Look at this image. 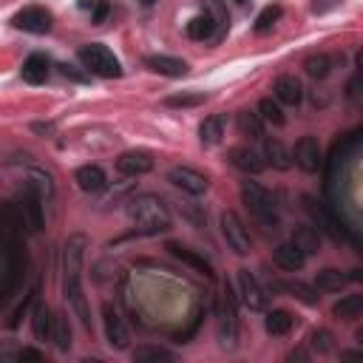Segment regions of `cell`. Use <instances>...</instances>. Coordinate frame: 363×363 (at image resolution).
Instances as JSON below:
<instances>
[{
  "instance_id": "obj_1",
  "label": "cell",
  "mask_w": 363,
  "mask_h": 363,
  "mask_svg": "<svg viewBox=\"0 0 363 363\" xmlns=\"http://www.w3.org/2000/svg\"><path fill=\"white\" fill-rule=\"evenodd\" d=\"M82 247H85V235H71L65 241V261H62V289H65V298L71 303V309L77 312V318L91 326V312L85 306V295H82V286H79V269H82Z\"/></svg>"
},
{
  "instance_id": "obj_2",
  "label": "cell",
  "mask_w": 363,
  "mask_h": 363,
  "mask_svg": "<svg viewBox=\"0 0 363 363\" xmlns=\"http://www.w3.org/2000/svg\"><path fill=\"white\" fill-rule=\"evenodd\" d=\"M128 218L139 235H159V233L170 230V213H167L164 201L150 193H142L128 201Z\"/></svg>"
},
{
  "instance_id": "obj_3",
  "label": "cell",
  "mask_w": 363,
  "mask_h": 363,
  "mask_svg": "<svg viewBox=\"0 0 363 363\" xmlns=\"http://www.w3.org/2000/svg\"><path fill=\"white\" fill-rule=\"evenodd\" d=\"M79 62L88 68V74H94V77H105V79H116V77H122V62H119V57L108 48V45H102V43H88V45H82L79 48Z\"/></svg>"
},
{
  "instance_id": "obj_4",
  "label": "cell",
  "mask_w": 363,
  "mask_h": 363,
  "mask_svg": "<svg viewBox=\"0 0 363 363\" xmlns=\"http://www.w3.org/2000/svg\"><path fill=\"white\" fill-rule=\"evenodd\" d=\"M241 199L247 204V210L269 230L278 227V218H275V201L269 196V190H264L258 182H241Z\"/></svg>"
},
{
  "instance_id": "obj_5",
  "label": "cell",
  "mask_w": 363,
  "mask_h": 363,
  "mask_svg": "<svg viewBox=\"0 0 363 363\" xmlns=\"http://www.w3.org/2000/svg\"><path fill=\"white\" fill-rule=\"evenodd\" d=\"M43 193H40V187L34 184V182H26V187H23V193H20V204H17V213H20V218H23V224L31 230V233H37V230H43Z\"/></svg>"
},
{
  "instance_id": "obj_6",
  "label": "cell",
  "mask_w": 363,
  "mask_h": 363,
  "mask_svg": "<svg viewBox=\"0 0 363 363\" xmlns=\"http://www.w3.org/2000/svg\"><path fill=\"white\" fill-rule=\"evenodd\" d=\"M221 235H224L227 247H230L235 255H247V252L252 250L250 230H247V224L238 218V213H233V210L221 213Z\"/></svg>"
},
{
  "instance_id": "obj_7",
  "label": "cell",
  "mask_w": 363,
  "mask_h": 363,
  "mask_svg": "<svg viewBox=\"0 0 363 363\" xmlns=\"http://www.w3.org/2000/svg\"><path fill=\"white\" fill-rule=\"evenodd\" d=\"M303 207H306V213L318 221V230H323L332 241H346V238H349L346 227L340 224V218H337L326 204H320V201L312 199V196H303Z\"/></svg>"
},
{
  "instance_id": "obj_8",
  "label": "cell",
  "mask_w": 363,
  "mask_h": 363,
  "mask_svg": "<svg viewBox=\"0 0 363 363\" xmlns=\"http://www.w3.org/2000/svg\"><path fill=\"white\" fill-rule=\"evenodd\" d=\"M238 323H235V298L230 292V284L224 286V295L218 298V340L224 349H235Z\"/></svg>"
},
{
  "instance_id": "obj_9",
  "label": "cell",
  "mask_w": 363,
  "mask_h": 363,
  "mask_svg": "<svg viewBox=\"0 0 363 363\" xmlns=\"http://www.w3.org/2000/svg\"><path fill=\"white\" fill-rule=\"evenodd\" d=\"M51 11L43 9V6H26L20 9L14 17H11V26L20 28V31H28V34H45L51 31Z\"/></svg>"
},
{
  "instance_id": "obj_10",
  "label": "cell",
  "mask_w": 363,
  "mask_h": 363,
  "mask_svg": "<svg viewBox=\"0 0 363 363\" xmlns=\"http://www.w3.org/2000/svg\"><path fill=\"white\" fill-rule=\"evenodd\" d=\"M167 182H170L173 187H179L182 193H190V196H201V193L210 187L207 176L199 173V170H193V167H173V170L167 173Z\"/></svg>"
},
{
  "instance_id": "obj_11",
  "label": "cell",
  "mask_w": 363,
  "mask_h": 363,
  "mask_svg": "<svg viewBox=\"0 0 363 363\" xmlns=\"http://www.w3.org/2000/svg\"><path fill=\"white\" fill-rule=\"evenodd\" d=\"M238 289H241V301H244L247 309L261 312L267 306V292H264V286L258 284V278L250 269H238Z\"/></svg>"
},
{
  "instance_id": "obj_12",
  "label": "cell",
  "mask_w": 363,
  "mask_h": 363,
  "mask_svg": "<svg viewBox=\"0 0 363 363\" xmlns=\"http://www.w3.org/2000/svg\"><path fill=\"white\" fill-rule=\"evenodd\" d=\"M292 159H295V164L303 170V173H315L318 167H320V145H318V139L315 136H301L298 142H295V150H292Z\"/></svg>"
},
{
  "instance_id": "obj_13",
  "label": "cell",
  "mask_w": 363,
  "mask_h": 363,
  "mask_svg": "<svg viewBox=\"0 0 363 363\" xmlns=\"http://www.w3.org/2000/svg\"><path fill=\"white\" fill-rule=\"evenodd\" d=\"M116 170L122 176H145L153 170V153L147 150H125L116 159Z\"/></svg>"
},
{
  "instance_id": "obj_14",
  "label": "cell",
  "mask_w": 363,
  "mask_h": 363,
  "mask_svg": "<svg viewBox=\"0 0 363 363\" xmlns=\"http://www.w3.org/2000/svg\"><path fill=\"white\" fill-rule=\"evenodd\" d=\"M102 323H105V337H108V343L113 346V349H128V329H125V323H122V318L105 303L102 306Z\"/></svg>"
},
{
  "instance_id": "obj_15",
  "label": "cell",
  "mask_w": 363,
  "mask_h": 363,
  "mask_svg": "<svg viewBox=\"0 0 363 363\" xmlns=\"http://www.w3.org/2000/svg\"><path fill=\"white\" fill-rule=\"evenodd\" d=\"M187 37L190 40H199V43H207V40H221L224 34H221V28H218V23L204 11V14H196L190 23H187Z\"/></svg>"
},
{
  "instance_id": "obj_16",
  "label": "cell",
  "mask_w": 363,
  "mask_h": 363,
  "mask_svg": "<svg viewBox=\"0 0 363 363\" xmlns=\"http://www.w3.org/2000/svg\"><path fill=\"white\" fill-rule=\"evenodd\" d=\"M230 162H233L238 170H244V173H261V170L267 167L264 153H258V150L250 147V145L233 147V150H230Z\"/></svg>"
},
{
  "instance_id": "obj_17",
  "label": "cell",
  "mask_w": 363,
  "mask_h": 363,
  "mask_svg": "<svg viewBox=\"0 0 363 363\" xmlns=\"http://www.w3.org/2000/svg\"><path fill=\"white\" fill-rule=\"evenodd\" d=\"M272 94H275V102H281V105H301V99H303L301 82L289 74H284L272 82Z\"/></svg>"
},
{
  "instance_id": "obj_18",
  "label": "cell",
  "mask_w": 363,
  "mask_h": 363,
  "mask_svg": "<svg viewBox=\"0 0 363 363\" xmlns=\"http://www.w3.org/2000/svg\"><path fill=\"white\" fill-rule=\"evenodd\" d=\"M74 182H77L85 193H102V190L108 187V176H105V170L96 167V164H82V167H77Z\"/></svg>"
},
{
  "instance_id": "obj_19",
  "label": "cell",
  "mask_w": 363,
  "mask_h": 363,
  "mask_svg": "<svg viewBox=\"0 0 363 363\" xmlns=\"http://www.w3.org/2000/svg\"><path fill=\"white\" fill-rule=\"evenodd\" d=\"M145 65L162 77H184L187 74V62L179 57H167V54H150V57H145Z\"/></svg>"
},
{
  "instance_id": "obj_20",
  "label": "cell",
  "mask_w": 363,
  "mask_h": 363,
  "mask_svg": "<svg viewBox=\"0 0 363 363\" xmlns=\"http://www.w3.org/2000/svg\"><path fill=\"white\" fill-rule=\"evenodd\" d=\"M48 71H51V62L45 54H31L23 60V68H20V77L28 82V85H40L48 79Z\"/></svg>"
},
{
  "instance_id": "obj_21",
  "label": "cell",
  "mask_w": 363,
  "mask_h": 363,
  "mask_svg": "<svg viewBox=\"0 0 363 363\" xmlns=\"http://www.w3.org/2000/svg\"><path fill=\"white\" fill-rule=\"evenodd\" d=\"M292 244L303 255H315L320 250V230L318 227H309V224H301V227L292 230Z\"/></svg>"
},
{
  "instance_id": "obj_22",
  "label": "cell",
  "mask_w": 363,
  "mask_h": 363,
  "mask_svg": "<svg viewBox=\"0 0 363 363\" xmlns=\"http://www.w3.org/2000/svg\"><path fill=\"white\" fill-rule=\"evenodd\" d=\"M272 258H275V264H278L281 269H289V272L301 269L303 261H306V255H303L292 241H289V244H278V247L272 250Z\"/></svg>"
},
{
  "instance_id": "obj_23",
  "label": "cell",
  "mask_w": 363,
  "mask_h": 363,
  "mask_svg": "<svg viewBox=\"0 0 363 363\" xmlns=\"http://www.w3.org/2000/svg\"><path fill=\"white\" fill-rule=\"evenodd\" d=\"M360 278V272L354 269L352 275H343L340 269H320L318 275H315V284H318V289H326V292H340V286H346L349 281H357Z\"/></svg>"
},
{
  "instance_id": "obj_24",
  "label": "cell",
  "mask_w": 363,
  "mask_h": 363,
  "mask_svg": "<svg viewBox=\"0 0 363 363\" xmlns=\"http://www.w3.org/2000/svg\"><path fill=\"white\" fill-rule=\"evenodd\" d=\"M221 136H224V116H221V113L204 116V122L199 125V139H201V145H216V142H221Z\"/></svg>"
},
{
  "instance_id": "obj_25",
  "label": "cell",
  "mask_w": 363,
  "mask_h": 363,
  "mask_svg": "<svg viewBox=\"0 0 363 363\" xmlns=\"http://www.w3.org/2000/svg\"><path fill=\"white\" fill-rule=\"evenodd\" d=\"M264 159H267L272 167H278V170H286V167L292 164V153H289L278 139H267V142H264Z\"/></svg>"
},
{
  "instance_id": "obj_26",
  "label": "cell",
  "mask_w": 363,
  "mask_h": 363,
  "mask_svg": "<svg viewBox=\"0 0 363 363\" xmlns=\"http://www.w3.org/2000/svg\"><path fill=\"white\" fill-rule=\"evenodd\" d=\"M292 323H295V318H292L286 309H272V312H267V318H264L267 332H269V335H275V337L286 335V332L292 329Z\"/></svg>"
},
{
  "instance_id": "obj_27",
  "label": "cell",
  "mask_w": 363,
  "mask_h": 363,
  "mask_svg": "<svg viewBox=\"0 0 363 363\" xmlns=\"http://www.w3.org/2000/svg\"><path fill=\"white\" fill-rule=\"evenodd\" d=\"M275 289L289 292L292 298H298V301H301V303H306V306H315V303H318V292H315L312 286L301 284V281H278V284H275Z\"/></svg>"
},
{
  "instance_id": "obj_28",
  "label": "cell",
  "mask_w": 363,
  "mask_h": 363,
  "mask_svg": "<svg viewBox=\"0 0 363 363\" xmlns=\"http://www.w3.org/2000/svg\"><path fill=\"white\" fill-rule=\"evenodd\" d=\"M51 312H48V306L45 303H34V312H31V326H34V335H37V340H48L51 337Z\"/></svg>"
},
{
  "instance_id": "obj_29",
  "label": "cell",
  "mask_w": 363,
  "mask_h": 363,
  "mask_svg": "<svg viewBox=\"0 0 363 363\" xmlns=\"http://www.w3.org/2000/svg\"><path fill=\"white\" fill-rule=\"evenodd\" d=\"M48 340H54V346L60 352H68L71 349V326H68V318L65 315H54L51 318V337Z\"/></svg>"
},
{
  "instance_id": "obj_30",
  "label": "cell",
  "mask_w": 363,
  "mask_h": 363,
  "mask_svg": "<svg viewBox=\"0 0 363 363\" xmlns=\"http://www.w3.org/2000/svg\"><path fill=\"white\" fill-rule=\"evenodd\" d=\"M167 250H170V252H173L176 258H182L184 264H190V267H196L199 272H204V275H213V267H210V264H207V261H204L201 255H196V252H193L190 247H182V244H176V241H170V244H167Z\"/></svg>"
},
{
  "instance_id": "obj_31",
  "label": "cell",
  "mask_w": 363,
  "mask_h": 363,
  "mask_svg": "<svg viewBox=\"0 0 363 363\" xmlns=\"http://www.w3.org/2000/svg\"><path fill=\"white\" fill-rule=\"evenodd\" d=\"M332 312H335V318H340V320H354V318H360V312H363V298H360V295H346V298H340V301L332 306Z\"/></svg>"
},
{
  "instance_id": "obj_32",
  "label": "cell",
  "mask_w": 363,
  "mask_h": 363,
  "mask_svg": "<svg viewBox=\"0 0 363 363\" xmlns=\"http://www.w3.org/2000/svg\"><path fill=\"white\" fill-rule=\"evenodd\" d=\"M258 116H261V122H269L275 128H281L286 122V116L281 111V102H275V99H261L258 102Z\"/></svg>"
},
{
  "instance_id": "obj_33",
  "label": "cell",
  "mask_w": 363,
  "mask_h": 363,
  "mask_svg": "<svg viewBox=\"0 0 363 363\" xmlns=\"http://www.w3.org/2000/svg\"><path fill=\"white\" fill-rule=\"evenodd\" d=\"M238 130L244 133V136H264V122H261V116L258 113H252V111H241L238 113Z\"/></svg>"
},
{
  "instance_id": "obj_34",
  "label": "cell",
  "mask_w": 363,
  "mask_h": 363,
  "mask_svg": "<svg viewBox=\"0 0 363 363\" xmlns=\"http://www.w3.org/2000/svg\"><path fill=\"white\" fill-rule=\"evenodd\" d=\"M130 357L136 363H150V360H173V352L162 349V346H136L130 352Z\"/></svg>"
},
{
  "instance_id": "obj_35",
  "label": "cell",
  "mask_w": 363,
  "mask_h": 363,
  "mask_svg": "<svg viewBox=\"0 0 363 363\" xmlns=\"http://www.w3.org/2000/svg\"><path fill=\"white\" fill-rule=\"evenodd\" d=\"M281 6L275 3V6H267V9H261V14L255 17V31L258 34H267V31H272V26L281 20Z\"/></svg>"
},
{
  "instance_id": "obj_36",
  "label": "cell",
  "mask_w": 363,
  "mask_h": 363,
  "mask_svg": "<svg viewBox=\"0 0 363 363\" xmlns=\"http://www.w3.org/2000/svg\"><path fill=\"white\" fill-rule=\"evenodd\" d=\"M204 99H207V96H204L201 91H182V94L167 96L164 105H170V108H196V105H201Z\"/></svg>"
},
{
  "instance_id": "obj_37",
  "label": "cell",
  "mask_w": 363,
  "mask_h": 363,
  "mask_svg": "<svg viewBox=\"0 0 363 363\" xmlns=\"http://www.w3.org/2000/svg\"><path fill=\"white\" fill-rule=\"evenodd\" d=\"M303 68H306V74H309V77L323 79V77H329V71H332V57H326V54L309 57V60L303 62Z\"/></svg>"
},
{
  "instance_id": "obj_38",
  "label": "cell",
  "mask_w": 363,
  "mask_h": 363,
  "mask_svg": "<svg viewBox=\"0 0 363 363\" xmlns=\"http://www.w3.org/2000/svg\"><path fill=\"white\" fill-rule=\"evenodd\" d=\"M201 6H204V9H207V14L218 23L221 34H227V28H230V14H227V9L221 6V0H201Z\"/></svg>"
},
{
  "instance_id": "obj_39",
  "label": "cell",
  "mask_w": 363,
  "mask_h": 363,
  "mask_svg": "<svg viewBox=\"0 0 363 363\" xmlns=\"http://www.w3.org/2000/svg\"><path fill=\"white\" fill-rule=\"evenodd\" d=\"M309 343H312V349H318L320 354H326V352L335 349V337H332V332H326V329L312 332V335H309Z\"/></svg>"
},
{
  "instance_id": "obj_40",
  "label": "cell",
  "mask_w": 363,
  "mask_h": 363,
  "mask_svg": "<svg viewBox=\"0 0 363 363\" xmlns=\"http://www.w3.org/2000/svg\"><path fill=\"white\" fill-rule=\"evenodd\" d=\"M79 9H85V11H91V20L94 23H102L105 17H108V0H79Z\"/></svg>"
},
{
  "instance_id": "obj_41",
  "label": "cell",
  "mask_w": 363,
  "mask_h": 363,
  "mask_svg": "<svg viewBox=\"0 0 363 363\" xmlns=\"http://www.w3.org/2000/svg\"><path fill=\"white\" fill-rule=\"evenodd\" d=\"M11 357L14 360H43V352H37V349H17V352H11Z\"/></svg>"
},
{
  "instance_id": "obj_42",
  "label": "cell",
  "mask_w": 363,
  "mask_h": 363,
  "mask_svg": "<svg viewBox=\"0 0 363 363\" xmlns=\"http://www.w3.org/2000/svg\"><path fill=\"white\" fill-rule=\"evenodd\" d=\"M60 68H62V74H65V77H74V79H85V74H79V71H77L74 65H68V62H65V65H60Z\"/></svg>"
},
{
  "instance_id": "obj_43",
  "label": "cell",
  "mask_w": 363,
  "mask_h": 363,
  "mask_svg": "<svg viewBox=\"0 0 363 363\" xmlns=\"http://www.w3.org/2000/svg\"><path fill=\"white\" fill-rule=\"evenodd\" d=\"M142 3H145V6H150V3H156V0H142Z\"/></svg>"
},
{
  "instance_id": "obj_44",
  "label": "cell",
  "mask_w": 363,
  "mask_h": 363,
  "mask_svg": "<svg viewBox=\"0 0 363 363\" xmlns=\"http://www.w3.org/2000/svg\"><path fill=\"white\" fill-rule=\"evenodd\" d=\"M238 3H247V0H238Z\"/></svg>"
}]
</instances>
